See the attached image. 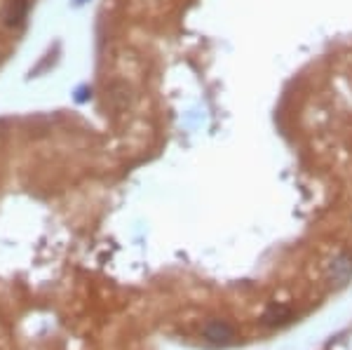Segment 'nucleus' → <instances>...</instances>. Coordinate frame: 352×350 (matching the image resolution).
Listing matches in <instances>:
<instances>
[{
  "mask_svg": "<svg viewBox=\"0 0 352 350\" xmlns=\"http://www.w3.org/2000/svg\"><path fill=\"white\" fill-rule=\"evenodd\" d=\"M202 336L212 343H230L235 338V329L226 320H209L202 327Z\"/></svg>",
  "mask_w": 352,
  "mask_h": 350,
  "instance_id": "2",
  "label": "nucleus"
},
{
  "mask_svg": "<svg viewBox=\"0 0 352 350\" xmlns=\"http://www.w3.org/2000/svg\"><path fill=\"white\" fill-rule=\"evenodd\" d=\"M324 282L331 287H345L352 280V256L348 252H338L322 268Z\"/></svg>",
  "mask_w": 352,
  "mask_h": 350,
  "instance_id": "1",
  "label": "nucleus"
},
{
  "mask_svg": "<svg viewBox=\"0 0 352 350\" xmlns=\"http://www.w3.org/2000/svg\"><path fill=\"white\" fill-rule=\"evenodd\" d=\"M28 14V0H10L8 10H5V21L10 26H19Z\"/></svg>",
  "mask_w": 352,
  "mask_h": 350,
  "instance_id": "4",
  "label": "nucleus"
},
{
  "mask_svg": "<svg viewBox=\"0 0 352 350\" xmlns=\"http://www.w3.org/2000/svg\"><path fill=\"white\" fill-rule=\"evenodd\" d=\"M76 3H78V5H82V3H85V0H76Z\"/></svg>",
  "mask_w": 352,
  "mask_h": 350,
  "instance_id": "5",
  "label": "nucleus"
},
{
  "mask_svg": "<svg viewBox=\"0 0 352 350\" xmlns=\"http://www.w3.org/2000/svg\"><path fill=\"white\" fill-rule=\"evenodd\" d=\"M294 320V310L287 303H272L265 308V313L261 315V325L263 327H282L289 325Z\"/></svg>",
  "mask_w": 352,
  "mask_h": 350,
  "instance_id": "3",
  "label": "nucleus"
}]
</instances>
